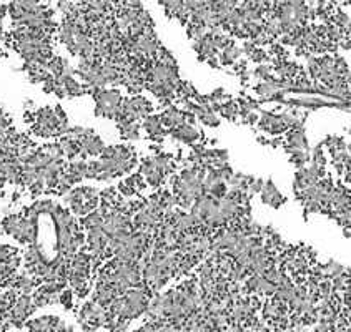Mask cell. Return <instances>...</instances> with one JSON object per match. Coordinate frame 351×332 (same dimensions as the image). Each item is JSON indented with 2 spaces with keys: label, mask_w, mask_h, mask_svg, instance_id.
<instances>
[{
  "label": "cell",
  "mask_w": 351,
  "mask_h": 332,
  "mask_svg": "<svg viewBox=\"0 0 351 332\" xmlns=\"http://www.w3.org/2000/svg\"><path fill=\"white\" fill-rule=\"evenodd\" d=\"M225 98H228V95L227 93H225V90L223 88H217L215 92H211L210 95H208V100H210V105L213 103H222Z\"/></svg>",
  "instance_id": "13"
},
{
  "label": "cell",
  "mask_w": 351,
  "mask_h": 332,
  "mask_svg": "<svg viewBox=\"0 0 351 332\" xmlns=\"http://www.w3.org/2000/svg\"><path fill=\"white\" fill-rule=\"evenodd\" d=\"M308 58V72L311 75V78L318 81V77H319V64H318V58L316 57H306Z\"/></svg>",
  "instance_id": "12"
},
{
  "label": "cell",
  "mask_w": 351,
  "mask_h": 332,
  "mask_svg": "<svg viewBox=\"0 0 351 332\" xmlns=\"http://www.w3.org/2000/svg\"><path fill=\"white\" fill-rule=\"evenodd\" d=\"M248 58H250V60H253V62H258V64H260V62H265L268 57H266V52H265V50H261V48H255L253 52L248 55Z\"/></svg>",
  "instance_id": "16"
},
{
  "label": "cell",
  "mask_w": 351,
  "mask_h": 332,
  "mask_svg": "<svg viewBox=\"0 0 351 332\" xmlns=\"http://www.w3.org/2000/svg\"><path fill=\"white\" fill-rule=\"evenodd\" d=\"M198 120L202 123H205V125H208V127H218V125H220V120L215 116L213 111H210V113H205L203 116H200Z\"/></svg>",
  "instance_id": "15"
},
{
  "label": "cell",
  "mask_w": 351,
  "mask_h": 332,
  "mask_svg": "<svg viewBox=\"0 0 351 332\" xmlns=\"http://www.w3.org/2000/svg\"><path fill=\"white\" fill-rule=\"evenodd\" d=\"M240 57H241V50L238 48L233 42H231L228 47H225L222 52H220V55H218V58H220V64L223 67H230V65L236 64V62L240 60Z\"/></svg>",
  "instance_id": "6"
},
{
  "label": "cell",
  "mask_w": 351,
  "mask_h": 332,
  "mask_svg": "<svg viewBox=\"0 0 351 332\" xmlns=\"http://www.w3.org/2000/svg\"><path fill=\"white\" fill-rule=\"evenodd\" d=\"M55 208H57V204L52 199H40V201H35L29 211L35 213V215H52Z\"/></svg>",
  "instance_id": "9"
},
{
  "label": "cell",
  "mask_w": 351,
  "mask_h": 332,
  "mask_svg": "<svg viewBox=\"0 0 351 332\" xmlns=\"http://www.w3.org/2000/svg\"><path fill=\"white\" fill-rule=\"evenodd\" d=\"M103 223H105V216L100 211H92V213H89V215H85L82 219V224L85 226L87 231L103 228Z\"/></svg>",
  "instance_id": "8"
},
{
  "label": "cell",
  "mask_w": 351,
  "mask_h": 332,
  "mask_svg": "<svg viewBox=\"0 0 351 332\" xmlns=\"http://www.w3.org/2000/svg\"><path fill=\"white\" fill-rule=\"evenodd\" d=\"M311 156L308 152H303V149H294V152H290V161L293 163L294 166L298 168H305L306 163H310Z\"/></svg>",
  "instance_id": "10"
},
{
  "label": "cell",
  "mask_w": 351,
  "mask_h": 332,
  "mask_svg": "<svg viewBox=\"0 0 351 332\" xmlns=\"http://www.w3.org/2000/svg\"><path fill=\"white\" fill-rule=\"evenodd\" d=\"M78 143H80V148H82V160L85 158L87 155H90V156L102 155L103 149L106 148L105 143L102 141V138L97 136L95 133L89 135V136H84Z\"/></svg>",
  "instance_id": "2"
},
{
  "label": "cell",
  "mask_w": 351,
  "mask_h": 332,
  "mask_svg": "<svg viewBox=\"0 0 351 332\" xmlns=\"http://www.w3.org/2000/svg\"><path fill=\"white\" fill-rule=\"evenodd\" d=\"M161 125L167 128H177L178 125L185 123V111L178 110L177 106H168V108L164 111V115L160 116Z\"/></svg>",
  "instance_id": "4"
},
{
  "label": "cell",
  "mask_w": 351,
  "mask_h": 332,
  "mask_svg": "<svg viewBox=\"0 0 351 332\" xmlns=\"http://www.w3.org/2000/svg\"><path fill=\"white\" fill-rule=\"evenodd\" d=\"M118 130L123 138L127 140H139L140 138V125L137 122H120L118 123Z\"/></svg>",
  "instance_id": "7"
},
{
  "label": "cell",
  "mask_w": 351,
  "mask_h": 332,
  "mask_svg": "<svg viewBox=\"0 0 351 332\" xmlns=\"http://www.w3.org/2000/svg\"><path fill=\"white\" fill-rule=\"evenodd\" d=\"M253 77L255 78H260L263 81H269V80H275L277 77H275V73H273V68L272 67H268V65H260V67H256L255 70H253Z\"/></svg>",
  "instance_id": "11"
},
{
  "label": "cell",
  "mask_w": 351,
  "mask_h": 332,
  "mask_svg": "<svg viewBox=\"0 0 351 332\" xmlns=\"http://www.w3.org/2000/svg\"><path fill=\"white\" fill-rule=\"evenodd\" d=\"M170 135L173 138H177V140H180V141L188 143V145L195 143L197 140H200V136H202V133H200L195 127H192V125H188V123H181V125H178L177 128H172Z\"/></svg>",
  "instance_id": "3"
},
{
  "label": "cell",
  "mask_w": 351,
  "mask_h": 332,
  "mask_svg": "<svg viewBox=\"0 0 351 332\" xmlns=\"http://www.w3.org/2000/svg\"><path fill=\"white\" fill-rule=\"evenodd\" d=\"M241 120L245 123H248V125H256V123H258V115L253 113V111H250V113H247L245 116L241 118Z\"/></svg>",
  "instance_id": "17"
},
{
  "label": "cell",
  "mask_w": 351,
  "mask_h": 332,
  "mask_svg": "<svg viewBox=\"0 0 351 332\" xmlns=\"http://www.w3.org/2000/svg\"><path fill=\"white\" fill-rule=\"evenodd\" d=\"M263 186H265V181H263L261 178H255L252 183L248 185V195L252 196V195H255V193H261Z\"/></svg>",
  "instance_id": "14"
},
{
  "label": "cell",
  "mask_w": 351,
  "mask_h": 332,
  "mask_svg": "<svg viewBox=\"0 0 351 332\" xmlns=\"http://www.w3.org/2000/svg\"><path fill=\"white\" fill-rule=\"evenodd\" d=\"M143 128L147 130L148 136L152 138V140L160 141L161 136H164V125H161L160 116H147L145 122H143Z\"/></svg>",
  "instance_id": "5"
},
{
  "label": "cell",
  "mask_w": 351,
  "mask_h": 332,
  "mask_svg": "<svg viewBox=\"0 0 351 332\" xmlns=\"http://www.w3.org/2000/svg\"><path fill=\"white\" fill-rule=\"evenodd\" d=\"M343 234L346 236V239H349V228H343Z\"/></svg>",
  "instance_id": "18"
},
{
  "label": "cell",
  "mask_w": 351,
  "mask_h": 332,
  "mask_svg": "<svg viewBox=\"0 0 351 332\" xmlns=\"http://www.w3.org/2000/svg\"><path fill=\"white\" fill-rule=\"evenodd\" d=\"M260 195H261V203L272 206L273 209H278L280 206H283L286 203V198L283 195H280V191L277 190V186H275L272 179L266 181Z\"/></svg>",
  "instance_id": "1"
}]
</instances>
